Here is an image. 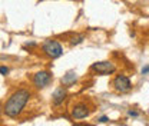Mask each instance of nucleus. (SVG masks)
Segmentation results:
<instances>
[{
    "instance_id": "nucleus-11",
    "label": "nucleus",
    "mask_w": 149,
    "mask_h": 126,
    "mask_svg": "<svg viewBox=\"0 0 149 126\" xmlns=\"http://www.w3.org/2000/svg\"><path fill=\"white\" fill-rule=\"evenodd\" d=\"M97 122H99V123H106V122H109V118H108L106 115H103V116H100V118L97 119Z\"/></svg>"
},
{
    "instance_id": "nucleus-9",
    "label": "nucleus",
    "mask_w": 149,
    "mask_h": 126,
    "mask_svg": "<svg viewBox=\"0 0 149 126\" xmlns=\"http://www.w3.org/2000/svg\"><path fill=\"white\" fill-rule=\"evenodd\" d=\"M85 39H86V36H85L83 33H76V35H73V36L69 39V45H70V46H77V45L83 43Z\"/></svg>"
},
{
    "instance_id": "nucleus-8",
    "label": "nucleus",
    "mask_w": 149,
    "mask_h": 126,
    "mask_svg": "<svg viewBox=\"0 0 149 126\" xmlns=\"http://www.w3.org/2000/svg\"><path fill=\"white\" fill-rule=\"evenodd\" d=\"M77 82V74L74 70H69V72H66L63 76H62V79H60V83H62V86L63 88H70V86H73L74 83Z\"/></svg>"
},
{
    "instance_id": "nucleus-12",
    "label": "nucleus",
    "mask_w": 149,
    "mask_h": 126,
    "mask_svg": "<svg viewBox=\"0 0 149 126\" xmlns=\"http://www.w3.org/2000/svg\"><path fill=\"white\" fill-rule=\"evenodd\" d=\"M128 116H132V118H138L139 113L136 110H128Z\"/></svg>"
},
{
    "instance_id": "nucleus-13",
    "label": "nucleus",
    "mask_w": 149,
    "mask_h": 126,
    "mask_svg": "<svg viewBox=\"0 0 149 126\" xmlns=\"http://www.w3.org/2000/svg\"><path fill=\"white\" fill-rule=\"evenodd\" d=\"M35 46H37L36 42H27V43H26V45H24L23 47L26 49V47H35Z\"/></svg>"
},
{
    "instance_id": "nucleus-4",
    "label": "nucleus",
    "mask_w": 149,
    "mask_h": 126,
    "mask_svg": "<svg viewBox=\"0 0 149 126\" xmlns=\"http://www.w3.org/2000/svg\"><path fill=\"white\" fill-rule=\"evenodd\" d=\"M53 80V73L50 70H40V72H36L32 77V83L36 89H45L47 88Z\"/></svg>"
},
{
    "instance_id": "nucleus-15",
    "label": "nucleus",
    "mask_w": 149,
    "mask_h": 126,
    "mask_svg": "<svg viewBox=\"0 0 149 126\" xmlns=\"http://www.w3.org/2000/svg\"><path fill=\"white\" fill-rule=\"evenodd\" d=\"M72 126H80V125H77V123H74V125H72Z\"/></svg>"
},
{
    "instance_id": "nucleus-14",
    "label": "nucleus",
    "mask_w": 149,
    "mask_h": 126,
    "mask_svg": "<svg viewBox=\"0 0 149 126\" xmlns=\"http://www.w3.org/2000/svg\"><path fill=\"white\" fill-rule=\"evenodd\" d=\"M141 73H142V74H149V65L143 66V68H142V70H141Z\"/></svg>"
},
{
    "instance_id": "nucleus-1",
    "label": "nucleus",
    "mask_w": 149,
    "mask_h": 126,
    "mask_svg": "<svg viewBox=\"0 0 149 126\" xmlns=\"http://www.w3.org/2000/svg\"><path fill=\"white\" fill-rule=\"evenodd\" d=\"M30 96H32V93H30L29 89L22 88V89L15 90L9 96V99L6 100V103L3 106L4 115L9 116V118H17L23 112V109L26 108L27 102L30 100Z\"/></svg>"
},
{
    "instance_id": "nucleus-2",
    "label": "nucleus",
    "mask_w": 149,
    "mask_h": 126,
    "mask_svg": "<svg viewBox=\"0 0 149 126\" xmlns=\"http://www.w3.org/2000/svg\"><path fill=\"white\" fill-rule=\"evenodd\" d=\"M42 52L49 59H59L63 54V46L56 39H47L42 43Z\"/></svg>"
},
{
    "instance_id": "nucleus-10",
    "label": "nucleus",
    "mask_w": 149,
    "mask_h": 126,
    "mask_svg": "<svg viewBox=\"0 0 149 126\" xmlns=\"http://www.w3.org/2000/svg\"><path fill=\"white\" fill-rule=\"evenodd\" d=\"M9 72H10V69L7 66H0V74L6 76V74H9Z\"/></svg>"
},
{
    "instance_id": "nucleus-6",
    "label": "nucleus",
    "mask_w": 149,
    "mask_h": 126,
    "mask_svg": "<svg viewBox=\"0 0 149 126\" xmlns=\"http://www.w3.org/2000/svg\"><path fill=\"white\" fill-rule=\"evenodd\" d=\"M70 115H72V118L76 119V120H82V119L89 118L91 109H89V106H88L85 102H77V103H74L73 106H72Z\"/></svg>"
},
{
    "instance_id": "nucleus-3",
    "label": "nucleus",
    "mask_w": 149,
    "mask_h": 126,
    "mask_svg": "<svg viewBox=\"0 0 149 126\" xmlns=\"http://www.w3.org/2000/svg\"><path fill=\"white\" fill-rule=\"evenodd\" d=\"M91 72L99 76H108L116 72V65L112 60H100L91 65Z\"/></svg>"
},
{
    "instance_id": "nucleus-5",
    "label": "nucleus",
    "mask_w": 149,
    "mask_h": 126,
    "mask_svg": "<svg viewBox=\"0 0 149 126\" xmlns=\"http://www.w3.org/2000/svg\"><path fill=\"white\" fill-rule=\"evenodd\" d=\"M112 86L119 93H128L132 89V82L126 74H116L112 82Z\"/></svg>"
},
{
    "instance_id": "nucleus-7",
    "label": "nucleus",
    "mask_w": 149,
    "mask_h": 126,
    "mask_svg": "<svg viewBox=\"0 0 149 126\" xmlns=\"http://www.w3.org/2000/svg\"><path fill=\"white\" fill-rule=\"evenodd\" d=\"M66 97H68V89L63 88V86L57 88V89H55V92L52 93V105H53V106L63 105V102L66 100Z\"/></svg>"
}]
</instances>
